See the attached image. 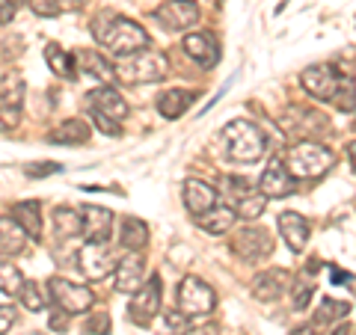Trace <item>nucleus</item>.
I'll return each mask as SVG.
<instances>
[{"label":"nucleus","instance_id":"15","mask_svg":"<svg viewBox=\"0 0 356 335\" xmlns=\"http://www.w3.org/2000/svg\"><path fill=\"white\" fill-rule=\"evenodd\" d=\"M113 255H110V247L107 243H86V247L77 252V267L86 279H107V273H113Z\"/></svg>","mask_w":356,"mask_h":335},{"label":"nucleus","instance_id":"12","mask_svg":"<svg viewBox=\"0 0 356 335\" xmlns=\"http://www.w3.org/2000/svg\"><path fill=\"white\" fill-rule=\"evenodd\" d=\"M86 110L89 113H102L113 122H122L128 116V101L125 95H119V89L113 86H95L92 92H86Z\"/></svg>","mask_w":356,"mask_h":335},{"label":"nucleus","instance_id":"19","mask_svg":"<svg viewBox=\"0 0 356 335\" xmlns=\"http://www.w3.org/2000/svg\"><path fill=\"white\" fill-rule=\"evenodd\" d=\"M181 202L193 217H199V214H205L208 208L217 205V190L205 181H199V178H187L181 184Z\"/></svg>","mask_w":356,"mask_h":335},{"label":"nucleus","instance_id":"38","mask_svg":"<svg viewBox=\"0 0 356 335\" xmlns=\"http://www.w3.org/2000/svg\"><path fill=\"white\" fill-rule=\"evenodd\" d=\"M24 172H27L30 178H48V175H60V172H63V163H57V161L30 163V166H24Z\"/></svg>","mask_w":356,"mask_h":335},{"label":"nucleus","instance_id":"29","mask_svg":"<svg viewBox=\"0 0 356 335\" xmlns=\"http://www.w3.org/2000/svg\"><path fill=\"white\" fill-rule=\"evenodd\" d=\"M54 234L60 240H72L81 234V214L72 208H57L54 211Z\"/></svg>","mask_w":356,"mask_h":335},{"label":"nucleus","instance_id":"18","mask_svg":"<svg viewBox=\"0 0 356 335\" xmlns=\"http://www.w3.org/2000/svg\"><path fill=\"white\" fill-rule=\"evenodd\" d=\"M146 279V264H143L140 252H128L125 259L113 264V282L119 294H134Z\"/></svg>","mask_w":356,"mask_h":335},{"label":"nucleus","instance_id":"39","mask_svg":"<svg viewBox=\"0 0 356 335\" xmlns=\"http://www.w3.org/2000/svg\"><path fill=\"white\" fill-rule=\"evenodd\" d=\"M30 9L42 18H57L63 13V3L60 0H30Z\"/></svg>","mask_w":356,"mask_h":335},{"label":"nucleus","instance_id":"45","mask_svg":"<svg viewBox=\"0 0 356 335\" xmlns=\"http://www.w3.org/2000/svg\"><path fill=\"white\" fill-rule=\"evenodd\" d=\"M18 125V116L15 113H6V110H0V131H9Z\"/></svg>","mask_w":356,"mask_h":335},{"label":"nucleus","instance_id":"13","mask_svg":"<svg viewBox=\"0 0 356 335\" xmlns=\"http://www.w3.org/2000/svg\"><path fill=\"white\" fill-rule=\"evenodd\" d=\"M181 51L191 57L199 69H214L220 63V42L214 33H187L181 42Z\"/></svg>","mask_w":356,"mask_h":335},{"label":"nucleus","instance_id":"5","mask_svg":"<svg viewBox=\"0 0 356 335\" xmlns=\"http://www.w3.org/2000/svg\"><path fill=\"white\" fill-rule=\"evenodd\" d=\"M175 303L184 318H199V315H211V311H214L217 294H214V288L202 282L199 276H184L175 291Z\"/></svg>","mask_w":356,"mask_h":335},{"label":"nucleus","instance_id":"41","mask_svg":"<svg viewBox=\"0 0 356 335\" xmlns=\"http://www.w3.org/2000/svg\"><path fill=\"white\" fill-rule=\"evenodd\" d=\"M18 323V309L15 306H0V335H9Z\"/></svg>","mask_w":356,"mask_h":335},{"label":"nucleus","instance_id":"17","mask_svg":"<svg viewBox=\"0 0 356 335\" xmlns=\"http://www.w3.org/2000/svg\"><path fill=\"white\" fill-rule=\"evenodd\" d=\"M294 190H297L294 178L288 175V170L282 166L280 158H273L259 178V193H264L267 199H285V196H291Z\"/></svg>","mask_w":356,"mask_h":335},{"label":"nucleus","instance_id":"3","mask_svg":"<svg viewBox=\"0 0 356 335\" xmlns=\"http://www.w3.org/2000/svg\"><path fill=\"white\" fill-rule=\"evenodd\" d=\"M222 152L232 163H255L264 154V133L250 119H232L222 128Z\"/></svg>","mask_w":356,"mask_h":335},{"label":"nucleus","instance_id":"44","mask_svg":"<svg viewBox=\"0 0 356 335\" xmlns=\"http://www.w3.org/2000/svg\"><path fill=\"white\" fill-rule=\"evenodd\" d=\"M291 335H324V327H318V323H303V327L291 329Z\"/></svg>","mask_w":356,"mask_h":335},{"label":"nucleus","instance_id":"9","mask_svg":"<svg viewBox=\"0 0 356 335\" xmlns=\"http://www.w3.org/2000/svg\"><path fill=\"white\" fill-rule=\"evenodd\" d=\"M280 128L288 133L291 140H315L321 137L330 125H327V116L324 113H315V110H306V107H291L288 113H282L280 119Z\"/></svg>","mask_w":356,"mask_h":335},{"label":"nucleus","instance_id":"16","mask_svg":"<svg viewBox=\"0 0 356 335\" xmlns=\"http://www.w3.org/2000/svg\"><path fill=\"white\" fill-rule=\"evenodd\" d=\"M77 214H81V234L86 238V243H107L110 229H113V211L83 205Z\"/></svg>","mask_w":356,"mask_h":335},{"label":"nucleus","instance_id":"4","mask_svg":"<svg viewBox=\"0 0 356 335\" xmlns=\"http://www.w3.org/2000/svg\"><path fill=\"white\" fill-rule=\"evenodd\" d=\"M336 163V154H332L330 146H324V142H315V140H300L294 142L291 149L285 152V170L291 178H318L324 175L330 166Z\"/></svg>","mask_w":356,"mask_h":335},{"label":"nucleus","instance_id":"11","mask_svg":"<svg viewBox=\"0 0 356 335\" xmlns=\"http://www.w3.org/2000/svg\"><path fill=\"white\" fill-rule=\"evenodd\" d=\"M154 21L166 30H191L199 21V3L196 0H166L154 9Z\"/></svg>","mask_w":356,"mask_h":335},{"label":"nucleus","instance_id":"25","mask_svg":"<svg viewBox=\"0 0 356 335\" xmlns=\"http://www.w3.org/2000/svg\"><path fill=\"white\" fill-rule=\"evenodd\" d=\"M193 101H196L193 92H184V89H170V92L158 95V113L163 119H178V116H184L187 110H191Z\"/></svg>","mask_w":356,"mask_h":335},{"label":"nucleus","instance_id":"48","mask_svg":"<svg viewBox=\"0 0 356 335\" xmlns=\"http://www.w3.org/2000/svg\"><path fill=\"white\" fill-rule=\"evenodd\" d=\"M30 335H44V332H30Z\"/></svg>","mask_w":356,"mask_h":335},{"label":"nucleus","instance_id":"8","mask_svg":"<svg viewBox=\"0 0 356 335\" xmlns=\"http://www.w3.org/2000/svg\"><path fill=\"white\" fill-rule=\"evenodd\" d=\"M353 77V74H348ZM344 83V77L336 72V65L321 63V65H309V69L300 72V86L315 98V101H332L339 95V89Z\"/></svg>","mask_w":356,"mask_h":335},{"label":"nucleus","instance_id":"27","mask_svg":"<svg viewBox=\"0 0 356 335\" xmlns=\"http://www.w3.org/2000/svg\"><path fill=\"white\" fill-rule=\"evenodd\" d=\"M119 240H122V247H125L128 252L146 250V243H149V226L140 217H125V220H122Z\"/></svg>","mask_w":356,"mask_h":335},{"label":"nucleus","instance_id":"22","mask_svg":"<svg viewBox=\"0 0 356 335\" xmlns=\"http://www.w3.org/2000/svg\"><path fill=\"white\" fill-rule=\"evenodd\" d=\"M13 220L18 222L24 234L30 240H39L42 238V205L36 199H27V202H18L13 208Z\"/></svg>","mask_w":356,"mask_h":335},{"label":"nucleus","instance_id":"34","mask_svg":"<svg viewBox=\"0 0 356 335\" xmlns=\"http://www.w3.org/2000/svg\"><path fill=\"white\" fill-rule=\"evenodd\" d=\"M163 335H187L191 332V318H184L178 309L163 311Z\"/></svg>","mask_w":356,"mask_h":335},{"label":"nucleus","instance_id":"21","mask_svg":"<svg viewBox=\"0 0 356 335\" xmlns=\"http://www.w3.org/2000/svg\"><path fill=\"white\" fill-rule=\"evenodd\" d=\"M89 133H92V128H89L86 119H65L60 128L51 131V142L54 146H83V142H89Z\"/></svg>","mask_w":356,"mask_h":335},{"label":"nucleus","instance_id":"37","mask_svg":"<svg viewBox=\"0 0 356 335\" xmlns=\"http://www.w3.org/2000/svg\"><path fill=\"white\" fill-rule=\"evenodd\" d=\"M332 101H336V107L341 110V113H353V77H348V81L341 83V89H339V95L332 98Z\"/></svg>","mask_w":356,"mask_h":335},{"label":"nucleus","instance_id":"33","mask_svg":"<svg viewBox=\"0 0 356 335\" xmlns=\"http://www.w3.org/2000/svg\"><path fill=\"white\" fill-rule=\"evenodd\" d=\"M15 297L21 300V306L30 309V311H42L44 309V294H42V288L36 282H27V279H24Z\"/></svg>","mask_w":356,"mask_h":335},{"label":"nucleus","instance_id":"2","mask_svg":"<svg viewBox=\"0 0 356 335\" xmlns=\"http://www.w3.org/2000/svg\"><path fill=\"white\" fill-rule=\"evenodd\" d=\"M113 74L122 83H131V86L158 83L170 74V60H166L163 51L143 48L137 54H128V57H119V63L113 65Z\"/></svg>","mask_w":356,"mask_h":335},{"label":"nucleus","instance_id":"47","mask_svg":"<svg viewBox=\"0 0 356 335\" xmlns=\"http://www.w3.org/2000/svg\"><path fill=\"white\" fill-rule=\"evenodd\" d=\"M348 332H350V327H339V329L332 332V335H348Z\"/></svg>","mask_w":356,"mask_h":335},{"label":"nucleus","instance_id":"40","mask_svg":"<svg viewBox=\"0 0 356 335\" xmlns=\"http://www.w3.org/2000/svg\"><path fill=\"white\" fill-rule=\"evenodd\" d=\"M312 294H315V285L297 282V285H294V309H297V311H306L309 303H312Z\"/></svg>","mask_w":356,"mask_h":335},{"label":"nucleus","instance_id":"36","mask_svg":"<svg viewBox=\"0 0 356 335\" xmlns=\"http://www.w3.org/2000/svg\"><path fill=\"white\" fill-rule=\"evenodd\" d=\"M222 193H229L238 202L241 196L252 193V184H250V178H243V175H229L226 181H222Z\"/></svg>","mask_w":356,"mask_h":335},{"label":"nucleus","instance_id":"1","mask_svg":"<svg viewBox=\"0 0 356 335\" xmlns=\"http://www.w3.org/2000/svg\"><path fill=\"white\" fill-rule=\"evenodd\" d=\"M92 36L113 54V57H128L143 48H149V33L143 24L113 13H102L92 21Z\"/></svg>","mask_w":356,"mask_h":335},{"label":"nucleus","instance_id":"20","mask_svg":"<svg viewBox=\"0 0 356 335\" xmlns=\"http://www.w3.org/2000/svg\"><path fill=\"white\" fill-rule=\"evenodd\" d=\"M276 226H280V234L285 238L291 252L306 250V243H309V220L306 217H300L297 211H282V214L276 217Z\"/></svg>","mask_w":356,"mask_h":335},{"label":"nucleus","instance_id":"42","mask_svg":"<svg viewBox=\"0 0 356 335\" xmlns=\"http://www.w3.org/2000/svg\"><path fill=\"white\" fill-rule=\"evenodd\" d=\"M69 318H72V315H65L63 309L54 311V315H51V329H54V332H65V329H69Z\"/></svg>","mask_w":356,"mask_h":335},{"label":"nucleus","instance_id":"35","mask_svg":"<svg viewBox=\"0 0 356 335\" xmlns=\"http://www.w3.org/2000/svg\"><path fill=\"white\" fill-rule=\"evenodd\" d=\"M110 327H113V320L107 311H92L83 320V335H110Z\"/></svg>","mask_w":356,"mask_h":335},{"label":"nucleus","instance_id":"6","mask_svg":"<svg viewBox=\"0 0 356 335\" xmlns=\"http://www.w3.org/2000/svg\"><path fill=\"white\" fill-rule=\"evenodd\" d=\"M161 297H163L161 276L152 273L149 279H143V285L131 294L128 320L137 323V327H149V323H154V318L161 315Z\"/></svg>","mask_w":356,"mask_h":335},{"label":"nucleus","instance_id":"46","mask_svg":"<svg viewBox=\"0 0 356 335\" xmlns=\"http://www.w3.org/2000/svg\"><path fill=\"white\" fill-rule=\"evenodd\" d=\"M350 282H353L350 273H341V270H336V267H332V285H348V288H350Z\"/></svg>","mask_w":356,"mask_h":335},{"label":"nucleus","instance_id":"32","mask_svg":"<svg viewBox=\"0 0 356 335\" xmlns=\"http://www.w3.org/2000/svg\"><path fill=\"white\" fill-rule=\"evenodd\" d=\"M21 282H24V276H21L18 267H15L13 261L0 259V294L15 297V294H18V288H21Z\"/></svg>","mask_w":356,"mask_h":335},{"label":"nucleus","instance_id":"31","mask_svg":"<svg viewBox=\"0 0 356 335\" xmlns=\"http://www.w3.org/2000/svg\"><path fill=\"white\" fill-rule=\"evenodd\" d=\"M264 208H267V196L259 193V190H252V193L241 196L232 211H235V217H241V220H255L264 214Z\"/></svg>","mask_w":356,"mask_h":335},{"label":"nucleus","instance_id":"28","mask_svg":"<svg viewBox=\"0 0 356 335\" xmlns=\"http://www.w3.org/2000/svg\"><path fill=\"white\" fill-rule=\"evenodd\" d=\"M74 63H81V69L86 74L98 77V81H110L113 77V65L107 63L102 51H81V54H74Z\"/></svg>","mask_w":356,"mask_h":335},{"label":"nucleus","instance_id":"26","mask_svg":"<svg viewBox=\"0 0 356 335\" xmlns=\"http://www.w3.org/2000/svg\"><path fill=\"white\" fill-rule=\"evenodd\" d=\"M44 63L51 65V72L63 77V81H74L77 77V65H74V54L69 51H63L57 42H51V44H44Z\"/></svg>","mask_w":356,"mask_h":335},{"label":"nucleus","instance_id":"24","mask_svg":"<svg viewBox=\"0 0 356 335\" xmlns=\"http://www.w3.org/2000/svg\"><path fill=\"white\" fill-rule=\"evenodd\" d=\"M27 240H30V238L24 234V229H21L13 217H9V214H0V252L18 255V252H24Z\"/></svg>","mask_w":356,"mask_h":335},{"label":"nucleus","instance_id":"7","mask_svg":"<svg viewBox=\"0 0 356 335\" xmlns=\"http://www.w3.org/2000/svg\"><path fill=\"white\" fill-rule=\"evenodd\" d=\"M48 297H51L54 306L65 311V315H83V311H89L95 303V294L89 291L86 285H74L69 279H60V276L48 279Z\"/></svg>","mask_w":356,"mask_h":335},{"label":"nucleus","instance_id":"43","mask_svg":"<svg viewBox=\"0 0 356 335\" xmlns=\"http://www.w3.org/2000/svg\"><path fill=\"white\" fill-rule=\"evenodd\" d=\"M15 13H18V3H13V0H0V24L13 21Z\"/></svg>","mask_w":356,"mask_h":335},{"label":"nucleus","instance_id":"30","mask_svg":"<svg viewBox=\"0 0 356 335\" xmlns=\"http://www.w3.org/2000/svg\"><path fill=\"white\" fill-rule=\"evenodd\" d=\"M348 315H350V303H341V300L324 297V300H321V309L315 311V320H312V323H318V327H327V323L341 320V318H348Z\"/></svg>","mask_w":356,"mask_h":335},{"label":"nucleus","instance_id":"23","mask_svg":"<svg viewBox=\"0 0 356 335\" xmlns=\"http://www.w3.org/2000/svg\"><path fill=\"white\" fill-rule=\"evenodd\" d=\"M196 220V226L202 229V231H208V234H226L232 226H235V211L232 208H226V205H214V208H208L205 214H199V217H193Z\"/></svg>","mask_w":356,"mask_h":335},{"label":"nucleus","instance_id":"10","mask_svg":"<svg viewBox=\"0 0 356 335\" xmlns=\"http://www.w3.org/2000/svg\"><path fill=\"white\" fill-rule=\"evenodd\" d=\"M229 250L235 252L241 261H261L273 252V238L259 226H247V229H238L232 234Z\"/></svg>","mask_w":356,"mask_h":335},{"label":"nucleus","instance_id":"14","mask_svg":"<svg viewBox=\"0 0 356 335\" xmlns=\"http://www.w3.org/2000/svg\"><path fill=\"white\" fill-rule=\"evenodd\" d=\"M288 288H291V273L282 270V267H270V270H261L250 282V294L261 303H276Z\"/></svg>","mask_w":356,"mask_h":335}]
</instances>
